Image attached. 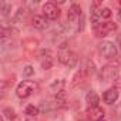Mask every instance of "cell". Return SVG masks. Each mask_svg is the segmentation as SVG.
Here are the masks:
<instances>
[{"mask_svg":"<svg viewBox=\"0 0 121 121\" xmlns=\"http://www.w3.org/2000/svg\"><path fill=\"white\" fill-rule=\"evenodd\" d=\"M97 51L105 60H114V58H117V54H118V50H117L115 44L112 41H108V40L100 41L97 44Z\"/></svg>","mask_w":121,"mask_h":121,"instance_id":"cell-1","label":"cell"},{"mask_svg":"<svg viewBox=\"0 0 121 121\" xmlns=\"http://www.w3.org/2000/svg\"><path fill=\"white\" fill-rule=\"evenodd\" d=\"M37 90V83L33 80H23L17 88H16V94L19 98H29L34 91Z\"/></svg>","mask_w":121,"mask_h":121,"instance_id":"cell-2","label":"cell"},{"mask_svg":"<svg viewBox=\"0 0 121 121\" xmlns=\"http://www.w3.org/2000/svg\"><path fill=\"white\" fill-rule=\"evenodd\" d=\"M57 60L60 64H63L69 69H73L76 67V64L78 63V56L74 53V51H70V50H66V51H60L58 56H57Z\"/></svg>","mask_w":121,"mask_h":121,"instance_id":"cell-3","label":"cell"},{"mask_svg":"<svg viewBox=\"0 0 121 121\" xmlns=\"http://www.w3.org/2000/svg\"><path fill=\"white\" fill-rule=\"evenodd\" d=\"M117 77H118V67L112 66L111 63H108L100 69V80L101 81H114Z\"/></svg>","mask_w":121,"mask_h":121,"instance_id":"cell-4","label":"cell"},{"mask_svg":"<svg viewBox=\"0 0 121 121\" xmlns=\"http://www.w3.org/2000/svg\"><path fill=\"white\" fill-rule=\"evenodd\" d=\"M41 9H43V16L48 20H57L60 17V9L54 2H46Z\"/></svg>","mask_w":121,"mask_h":121,"instance_id":"cell-5","label":"cell"},{"mask_svg":"<svg viewBox=\"0 0 121 121\" xmlns=\"http://www.w3.org/2000/svg\"><path fill=\"white\" fill-rule=\"evenodd\" d=\"M117 23L115 22H111V20H107V22H104L101 26H98L97 29H94V33H95V36L97 37H105V36H108L110 33H114L115 30H117Z\"/></svg>","mask_w":121,"mask_h":121,"instance_id":"cell-6","label":"cell"},{"mask_svg":"<svg viewBox=\"0 0 121 121\" xmlns=\"http://www.w3.org/2000/svg\"><path fill=\"white\" fill-rule=\"evenodd\" d=\"M118 97H120V91H118L115 87H111V88H108L107 91H104V94H103V101L107 103L108 105H112L114 103H117Z\"/></svg>","mask_w":121,"mask_h":121,"instance_id":"cell-7","label":"cell"},{"mask_svg":"<svg viewBox=\"0 0 121 121\" xmlns=\"http://www.w3.org/2000/svg\"><path fill=\"white\" fill-rule=\"evenodd\" d=\"M31 26L37 30H46L48 27V19H46L43 14H34L31 19Z\"/></svg>","mask_w":121,"mask_h":121,"instance_id":"cell-8","label":"cell"},{"mask_svg":"<svg viewBox=\"0 0 121 121\" xmlns=\"http://www.w3.org/2000/svg\"><path fill=\"white\" fill-rule=\"evenodd\" d=\"M81 16H83L81 7H80L78 4H71L70 9H69V12H67V20H69L70 23H74V22H77Z\"/></svg>","mask_w":121,"mask_h":121,"instance_id":"cell-9","label":"cell"},{"mask_svg":"<svg viewBox=\"0 0 121 121\" xmlns=\"http://www.w3.org/2000/svg\"><path fill=\"white\" fill-rule=\"evenodd\" d=\"M39 46H40V43L34 37H27V39L23 40V48L27 53H30V54H33L34 51H37L39 50Z\"/></svg>","mask_w":121,"mask_h":121,"instance_id":"cell-10","label":"cell"},{"mask_svg":"<svg viewBox=\"0 0 121 121\" xmlns=\"http://www.w3.org/2000/svg\"><path fill=\"white\" fill-rule=\"evenodd\" d=\"M87 115L94 120V121H98L101 118H104V110L100 107V105H94V107H88L87 108Z\"/></svg>","mask_w":121,"mask_h":121,"instance_id":"cell-11","label":"cell"},{"mask_svg":"<svg viewBox=\"0 0 121 121\" xmlns=\"http://www.w3.org/2000/svg\"><path fill=\"white\" fill-rule=\"evenodd\" d=\"M101 9H95V7H90V20H91V24L94 29H97L98 26H101L103 23V19H101V13H100Z\"/></svg>","mask_w":121,"mask_h":121,"instance_id":"cell-12","label":"cell"},{"mask_svg":"<svg viewBox=\"0 0 121 121\" xmlns=\"http://www.w3.org/2000/svg\"><path fill=\"white\" fill-rule=\"evenodd\" d=\"M16 34H19V29L13 26H2V30H0V37L2 39H12Z\"/></svg>","mask_w":121,"mask_h":121,"instance_id":"cell-13","label":"cell"},{"mask_svg":"<svg viewBox=\"0 0 121 121\" xmlns=\"http://www.w3.org/2000/svg\"><path fill=\"white\" fill-rule=\"evenodd\" d=\"M64 87H66V81L63 78H56L50 84V91L54 93V94H57L60 91H64Z\"/></svg>","mask_w":121,"mask_h":121,"instance_id":"cell-14","label":"cell"},{"mask_svg":"<svg viewBox=\"0 0 121 121\" xmlns=\"http://www.w3.org/2000/svg\"><path fill=\"white\" fill-rule=\"evenodd\" d=\"M86 103L88 104V107L98 105V103H100V97H98V94H97L94 90H90V91L86 94Z\"/></svg>","mask_w":121,"mask_h":121,"instance_id":"cell-15","label":"cell"},{"mask_svg":"<svg viewBox=\"0 0 121 121\" xmlns=\"http://www.w3.org/2000/svg\"><path fill=\"white\" fill-rule=\"evenodd\" d=\"M81 69L84 70V73H86L87 77H90V76H93L95 73V64H94L93 60H86V63H84V66Z\"/></svg>","mask_w":121,"mask_h":121,"instance_id":"cell-16","label":"cell"},{"mask_svg":"<svg viewBox=\"0 0 121 121\" xmlns=\"http://www.w3.org/2000/svg\"><path fill=\"white\" fill-rule=\"evenodd\" d=\"M27 7H20L16 13H14V16H13V23H19V22H23V19L26 17V14H27Z\"/></svg>","mask_w":121,"mask_h":121,"instance_id":"cell-17","label":"cell"},{"mask_svg":"<svg viewBox=\"0 0 121 121\" xmlns=\"http://www.w3.org/2000/svg\"><path fill=\"white\" fill-rule=\"evenodd\" d=\"M86 77H87V76H86L84 70H83V69H80V70H78V71L74 74V77H73V81H71V86H73V87H76V86H77L78 83H81V81H83Z\"/></svg>","mask_w":121,"mask_h":121,"instance_id":"cell-18","label":"cell"},{"mask_svg":"<svg viewBox=\"0 0 121 121\" xmlns=\"http://www.w3.org/2000/svg\"><path fill=\"white\" fill-rule=\"evenodd\" d=\"M24 114H26L27 117H37V115L40 114V108L36 107V105H33V104H29V105L26 107V110H24Z\"/></svg>","mask_w":121,"mask_h":121,"instance_id":"cell-19","label":"cell"},{"mask_svg":"<svg viewBox=\"0 0 121 121\" xmlns=\"http://www.w3.org/2000/svg\"><path fill=\"white\" fill-rule=\"evenodd\" d=\"M2 115H3L6 120H9V121L16 120V112H14V110H13L12 107H4L3 111H2Z\"/></svg>","mask_w":121,"mask_h":121,"instance_id":"cell-20","label":"cell"},{"mask_svg":"<svg viewBox=\"0 0 121 121\" xmlns=\"http://www.w3.org/2000/svg\"><path fill=\"white\" fill-rule=\"evenodd\" d=\"M0 12H2L3 17H9L12 14V4L7 3V2H2V4H0Z\"/></svg>","mask_w":121,"mask_h":121,"instance_id":"cell-21","label":"cell"},{"mask_svg":"<svg viewBox=\"0 0 121 121\" xmlns=\"http://www.w3.org/2000/svg\"><path fill=\"white\" fill-rule=\"evenodd\" d=\"M53 66H54V58L53 57H47V58L41 60V69L43 70H50V69H53Z\"/></svg>","mask_w":121,"mask_h":121,"instance_id":"cell-22","label":"cell"},{"mask_svg":"<svg viewBox=\"0 0 121 121\" xmlns=\"http://www.w3.org/2000/svg\"><path fill=\"white\" fill-rule=\"evenodd\" d=\"M112 118H115V120H120L121 118V103L115 104V107L112 110Z\"/></svg>","mask_w":121,"mask_h":121,"instance_id":"cell-23","label":"cell"},{"mask_svg":"<svg viewBox=\"0 0 121 121\" xmlns=\"http://www.w3.org/2000/svg\"><path fill=\"white\" fill-rule=\"evenodd\" d=\"M100 13H101V19H110L111 17V14H112V12H111V9H108V7H103L101 10H100Z\"/></svg>","mask_w":121,"mask_h":121,"instance_id":"cell-24","label":"cell"},{"mask_svg":"<svg viewBox=\"0 0 121 121\" xmlns=\"http://www.w3.org/2000/svg\"><path fill=\"white\" fill-rule=\"evenodd\" d=\"M23 74H24L26 77H30V76H33V74H34V69H33L31 66H26V67L23 69Z\"/></svg>","mask_w":121,"mask_h":121,"instance_id":"cell-25","label":"cell"},{"mask_svg":"<svg viewBox=\"0 0 121 121\" xmlns=\"http://www.w3.org/2000/svg\"><path fill=\"white\" fill-rule=\"evenodd\" d=\"M114 87H115L117 90H121V77H117V78L114 80Z\"/></svg>","mask_w":121,"mask_h":121,"instance_id":"cell-26","label":"cell"},{"mask_svg":"<svg viewBox=\"0 0 121 121\" xmlns=\"http://www.w3.org/2000/svg\"><path fill=\"white\" fill-rule=\"evenodd\" d=\"M117 17H118V20H120V22H121V9H120V12H118V13H117Z\"/></svg>","mask_w":121,"mask_h":121,"instance_id":"cell-27","label":"cell"},{"mask_svg":"<svg viewBox=\"0 0 121 121\" xmlns=\"http://www.w3.org/2000/svg\"><path fill=\"white\" fill-rule=\"evenodd\" d=\"M118 41H120V48H121V36H120V39H118Z\"/></svg>","mask_w":121,"mask_h":121,"instance_id":"cell-28","label":"cell"},{"mask_svg":"<svg viewBox=\"0 0 121 121\" xmlns=\"http://www.w3.org/2000/svg\"><path fill=\"white\" fill-rule=\"evenodd\" d=\"M98 121H107V120H105V118H101V120H98Z\"/></svg>","mask_w":121,"mask_h":121,"instance_id":"cell-29","label":"cell"}]
</instances>
